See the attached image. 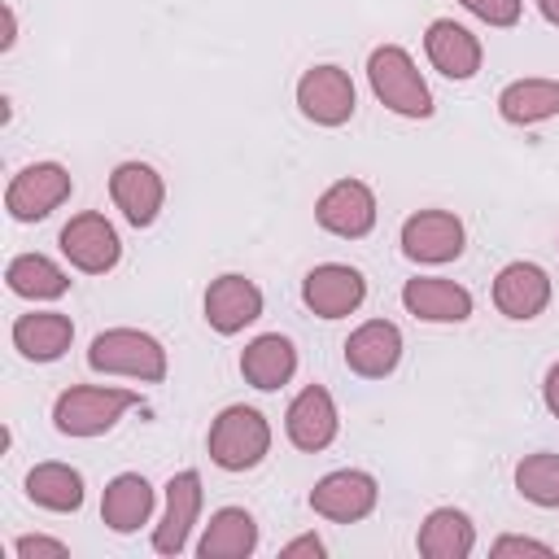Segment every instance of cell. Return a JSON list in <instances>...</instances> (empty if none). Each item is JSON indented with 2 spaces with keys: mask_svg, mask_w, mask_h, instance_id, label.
<instances>
[{
  "mask_svg": "<svg viewBox=\"0 0 559 559\" xmlns=\"http://www.w3.org/2000/svg\"><path fill=\"white\" fill-rule=\"evenodd\" d=\"M284 428H288V441L297 450H306V454L332 445V437H336V402H332V393L323 384H306L293 397V406L284 415Z\"/></svg>",
  "mask_w": 559,
  "mask_h": 559,
  "instance_id": "9a60e30c",
  "label": "cell"
},
{
  "mask_svg": "<svg viewBox=\"0 0 559 559\" xmlns=\"http://www.w3.org/2000/svg\"><path fill=\"white\" fill-rule=\"evenodd\" d=\"M109 197H114V205L122 210V218L131 227H148L162 214L166 188H162V175L148 162H122L109 175Z\"/></svg>",
  "mask_w": 559,
  "mask_h": 559,
  "instance_id": "7c38bea8",
  "label": "cell"
},
{
  "mask_svg": "<svg viewBox=\"0 0 559 559\" xmlns=\"http://www.w3.org/2000/svg\"><path fill=\"white\" fill-rule=\"evenodd\" d=\"M4 280H9V288H13L17 297H26V301H52V297H61V293L70 288V275H66L52 258H44V253H22V258H13L9 271H4Z\"/></svg>",
  "mask_w": 559,
  "mask_h": 559,
  "instance_id": "4316f807",
  "label": "cell"
},
{
  "mask_svg": "<svg viewBox=\"0 0 559 559\" xmlns=\"http://www.w3.org/2000/svg\"><path fill=\"white\" fill-rule=\"evenodd\" d=\"M459 4L489 26H515L520 22V0H459Z\"/></svg>",
  "mask_w": 559,
  "mask_h": 559,
  "instance_id": "f1b7e54d",
  "label": "cell"
},
{
  "mask_svg": "<svg viewBox=\"0 0 559 559\" xmlns=\"http://www.w3.org/2000/svg\"><path fill=\"white\" fill-rule=\"evenodd\" d=\"M293 371H297V349H293V341L280 336V332L253 336V341L245 345V354H240V376H245L253 389H262V393L288 384Z\"/></svg>",
  "mask_w": 559,
  "mask_h": 559,
  "instance_id": "44dd1931",
  "label": "cell"
},
{
  "mask_svg": "<svg viewBox=\"0 0 559 559\" xmlns=\"http://www.w3.org/2000/svg\"><path fill=\"white\" fill-rule=\"evenodd\" d=\"M542 397L550 406V415H559V362L546 371V384H542Z\"/></svg>",
  "mask_w": 559,
  "mask_h": 559,
  "instance_id": "d6a6232c",
  "label": "cell"
},
{
  "mask_svg": "<svg viewBox=\"0 0 559 559\" xmlns=\"http://www.w3.org/2000/svg\"><path fill=\"white\" fill-rule=\"evenodd\" d=\"M148 515H153V485L140 472H122V476H114L105 485L100 520L114 533H135L140 524H148Z\"/></svg>",
  "mask_w": 559,
  "mask_h": 559,
  "instance_id": "7402d4cb",
  "label": "cell"
},
{
  "mask_svg": "<svg viewBox=\"0 0 559 559\" xmlns=\"http://www.w3.org/2000/svg\"><path fill=\"white\" fill-rule=\"evenodd\" d=\"M17 559H61L66 555V542H57V537H39V533H31V537H17Z\"/></svg>",
  "mask_w": 559,
  "mask_h": 559,
  "instance_id": "f546056e",
  "label": "cell"
},
{
  "mask_svg": "<svg viewBox=\"0 0 559 559\" xmlns=\"http://www.w3.org/2000/svg\"><path fill=\"white\" fill-rule=\"evenodd\" d=\"M61 253L79 266V271H87V275H105V271H114L118 266V258H122V240H118V231H114V223L105 218V214H74L66 227H61Z\"/></svg>",
  "mask_w": 559,
  "mask_h": 559,
  "instance_id": "52a82bcc",
  "label": "cell"
},
{
  "mask_svg": "<svg viewBox=\"0 0 559 559\" xmlns=\"http://www.w3.org/2000/svg\"><path fill=\"white\" fill-rule=\"evenodd\" d=\"M297 555H314V559H319V555H323V542H319L314 533H306V537L288 542V546H284V559H297Z\"/></svg>",
  "mask_w": 559,
  "mask_h": 559,
  "instance_id": "1f68e13d",
  "label": "cell"
},
{
  "mask_svg": "<svg viewBox=\"0 0 559 559\" xmlns=\"http://www.w3.org/2000/svg\"><path fill=\"white\" fill-rule=\"evenodd\" d=\"M297 105H301V114L310 122L341 127V122L354 118L358 96H354V83H349V74L341 66H314V70H306L297 79Z\"/></svg>",
  "mask_w": 559,
  "mask_h": 559,
  "instance_id": "8992f818",
  "label": "cell"
},
{
  "mask_svg": "<svg viewBox=\"0 0 559 559\" xmlns=\"http://www.w3.org/2000/svg\"><path fill=\"white\" fill-rule=\"evenodd\" d=\"M537 9H542V17H546L550 26H559V0H537Z\"/></svg>",
  "mask_w": 559,
  "mask_h": 559,
  "instance_id": "e575fe53",
  "label": "cell"
},
{
  "mask_svg": "<svg viewBox=\"0 0 559 559\" xmlns=\"http://www.w3.org/2000/svg\"><path fill=\"white\" fill-rule=\"evenodd\" d=\"M70 341H74V323L61 310H31V314H17V323H13V345L31 362L61 358L70 349Z\"/></svg>",
  "mask_w": 559,
  "mask_h": 559,
  "instance_id": "ffe728a7",
  "label": "cell"
},
{
  "mask_svg": "<svg viewBox=\"0 0 559 559\" xmlns=\"http://www.w3.org/2000/svg\"><path fill=\"white\" fill-rule=\"evenodd\" d=\"M367 79H371V92L384 109H393L402 118H428L432 114V92H428L424 74L415 70V61L406 57V48L380 44L367 57Z\"/></svg>",
  "mask_w": 559,
  "mask_h": 559,
  "instance_id": "6da1fadb",
  "label": "cell"
},
{
  "mask_svg": "<svg viewBox=\"0 0 559 559\" xmlns=\"http://www.w3.org/2000/svg\"><path fill=\"white\" fill-rule=\"evenodd\" d=\"M258 314H262V293H258L253 280H245V275H218L205 288V323L218 336L245 332Z\"/></svg>",
  "mask_w": 559,
  "mask_h": 559,
  "instance_id": "4fadbf2b",
  "label": "cell"
},
{
  "mask_svg": "<svg viewBox=\"0 0 559 559\" xmlns=\"http://www.w3.org/2000/svg\"><path fill=\"white\" fill-rule=\"evenodd\" d=\"M402 306L424 323H463L472 314V293L463 284H454V280L419 275V280H406Z\"/></svg>",
  "mask_w": 559,
  "mask_h": 559,
  "instance_id": "ac0fdd59",
  "label": "cell"
},
{
  "mask_svg": "<svg viewBox=\"0 0 559 559\" xmlns=\"http://www.w3.org/2000/svg\"><path fill=\"white\" fill-rule=\"evenodd\" d=\"M13 39H17V17H13V9L4 4V39H0V48L9 52V48H13Z\"/></svg>",
  "mask_w": 559,
  "mask_h": 559,
  "instance_id": "836d02e7",
  "label": "cell"
},
{
  "mask_svg": "<svg viewBox=\"0 0 559 559\" xmlns=\"http://www.w3.org/2000/svg\"><path fill=\"white\" fill-rule=\"evenodd\" d=\"M87 367L105 371V376H131V380H166V349L157 336L140 332V328H109L92 341L87 349Z\"/></svg>",
  "mask_w": 559,
  "mask_h": 559,
  "instance_id": "7a4b0ae2",
  "label": "cell"
},
{
  "mask_svg": "<svg viewBox=\"0 0 559 559\" xmlns=\"http://www.w3.org/2000/svg\"><path fill=\"white\" fill-rule=\"evenodd\" d=\"M415 546H419V555H428V559H467L472 546H476V528H472V520H467L459 507H437V511H428V520L419 524Z\"/></svg>",
  "mask_w": 559,
  "mask_h": 559,
  "instance_id": "603a6c76",
  "label": "cell"
},
{
  "mask_svg": "<svg viewBox=\"0 0 559 559\" xmlns=\"http://www.w3.org/2000/svg\"><path fill=\"white\" fill-rule=\"evenodd\" d=\"M26 498L44 511H79L83 507V476L70 463H39L26 472Z\"/></svg>",
  "mask_w": 559,
  "mask_h": 559,
  "instance_id": "484cf974",
  "label": "cell"
},
{
  "mask_svg": "<svg viewBox=\"0 0 559 559\" xmlns=\"http://www.w3.org/2000/svg\"><path fill=\"white\" fill-rule=\"evenodd\" d=\"M493 555L507 559V555H550L546 542H533V537H498L493 542Z\"/></svg>",
  "mask_w": 559,
  "mask_h": 559,
  "instance_id": "4dcf8cb0",
  "label": "cell"
},
{
  "mask_svg": "<svg viewBox=\"0 0 559 559\" xmlns=\"http://www.w3.org/2000/svg\"><path fill=\"white\" fill-rule=\"evenodd\" d=\"M463 223L450 210H419L402 223V253L411 262H454L463 253Z\"/></svg>",
  "mask_w": 559,
  "mask_h": 559,
  "instance_id": "9c48e42d",
  "label": "cell"
},
{
  "mask_svg": "<svg viewBox=\"0 0 559 559\" xmlns=\"http://www.w3.org/2000/svg\"><path fill=\"white\" fill-rule=\"evenodd\" d=\"M253 546H258V524H253V515L240 511V507H223V511H214V520L205 524L197 555H201V559H245V555H253Z\"/></svg>",
  "mask_w": 559,
  "mask_h": 559,
  "instance_id": "d4e9b609",
  "label": "cell"
},
{
  "mask_svg": "<svg viewBox=\"0 0 559 559\" xmlns=\"http://www.w3.org/2000/svg\"><path fill=\"white\" fill-rule=\"evenodd\" d=\"M498 114L511 127H533L559 118V83L555 79H515L498 92Z\"/></svg>",
  "mask_w": 559,
  "mask_h": 559,
  "instance_id": "cb8c5ba5",
  "label": "cell"
},
{
  "mask_svg": "<svg viewBox=\"0 0 559 559\" xmlns=\"http://www.w3.org/2000/svg\"><path fill=\"white\" fill-rule=\"evenodd\" d=\"M424 52H428V61H432L445 79H459V83L480 70V39H476L467 26H459L454 17H437V22L428 26Z\"/></svg>",
  "mask_w": 559,
  "mask_h": 559,
  "instance_id": "d6986e66",
  "label": "cell"
},
{
  "mask_svg": "<svg viewBox=\"0 0 559 559\" xmlns=\"http://www.w3.org/2000/svg\"><path fill=\"white\" fill-rule=\"evenodd\" d=\"M493 306L507 319H537L550 306V275L537 262H511L493 280Z\"/></svg>",
  "mask_w": 559,
  "mask_h": 559,
  "instance_id": "e0dca14e",
  "label": "cell"
},
{
  "mask_svg": "<svg viewBox=\"0 0 559 559\" xmlns=\"http://www.w3.org/2000/svg\"><path fill=\"white\" fill-rule=\"evenodd\" d=\"M402 362V332L389 319H371L349 332L345 341V367L362 380H384Z\"/></svg>",
  "mask_w": 559,
  "mask_h": 559,
  "instance_id": "5bb4252c",
  "label": "cell"
},
{
  "mask_svg": "<svg viewBox=\"0 0 559 559\" xmlns=\"http://www.w3.org/2000/svg\"><path fill=\"white\" fill-rule=\"evenodd\" d=\"M201 515V476L197 472H179L166 480V515L153 528V550L157 555H179L188 546V533Z\"/></svg>",
  "mask_w": 559,
  "mask_h": 559,
  "instance_id": "2e32d148",
  "label": "cell"
},
{
  "mask_svg": "<svg viewBox=\"0 0 559 559\" xmlns=\"http://www.w3.org/2000/svg\"><path fill=\"white\" fill-rule=\"evenodd\" d=\"M376 498H380L376 480H371L367 472L345 467V472H328V476L310 489V511L323 515V520H336V524H354V520L371 515Z\"/></svg>",
  "mask_w": 559,
  "mask_h": 559,
  "instance_id": "30bf717a",
  "label": "cell"
},
{
  "mask_svg": "<svg viewBox=\"0 0 559 559\" xmlns=\"http://www.w3.org/2000/svg\"><path fill=\"white\" fill-rule=\"evenodd\" d=\"M70 170L57 166V162H35V166H22L4 192V210L9 218L17 223H35V218H48L66 197H70Z\"/></svg>",
  "mask_w": 559,
  "mask_h": 559,
  "instance_id": "5b68a950",
  "label": "cell"
},
{
  "mask_svg": "<svg viewBox=\"0 0 559 559\" xmlns=\"http://www.w3.org/2000/svg\"><path fill=\"white\" fill-rule=\"evenodd\" d=\"M266 450H271V428L253 406H227L210 424V459L223 472H249L266 459Z\"/></svg>",
  "mask_w": 559,
  "mask_h": 559,
  "instance_id": "277c9868",
  "label": "cell"
},
{
  "mask_svg": "<svg viewBox=\"0 0 559 559\" xmlns=\"http://www.w3.org/2000/svg\"><path fill=\"white\" fill-rule=\"evenodd\" d=\"M515 489L520 498H528L533 507H559V454L542 450L515 463Z\"/></svg>",
  "mask_w": 559,
  "mask_h": 559,
  "instance_id": "83f0119b",
  "label": "cell"
},
{
  "mask_svg": "<svg viewBox=\"0 0 559 559\" xmlns=\"http://www.w3.org/2000/svg\"><path fill=\"white\" fill-rule=\"evenodd\" d=\"M140 402V393L131 389H105V384H74L52 402V424L66 437H100L109 432L131 406Z\"/></svg>",
  "mask_w": 559,
  "mask_h": 559,
  "instance_id": "3957f363",
  "label": "cell"
},
{
  "mask_svg": "<svg viewBox=\"0 0 559 559\" xmlns=\"http://www.w3.org/2000/svg\"><path fill=\"white\" fill-rule=\"evenodd\" d=\"M314 218H319L323 231H332L341 240H358L376 227V197L362 179H336L314 201Z\"/></svg>",
  "mask_w": 559,
  "mask_h": 559,
  "instance_id": "ba28073f",
  "label": "cell"
},
{
  "mask_svg": "<svg viewBox=\"0 0 559 559\" xmlns=\"http://www.w3.org/2000/svg\"><path fill=\"white\" fill-rule=\"evenodd\" d=\"M362 297H367L362 271L341 266V262L314 266V271L306 275V284H301V301H306L319 319H345V314H354V310L362 306Z\"/></svg>",
  "mask_w": 559,
  "mask_h": 559,
  "instance_id": "8fae6325",
  "label": "cell"
}]
</instances>
